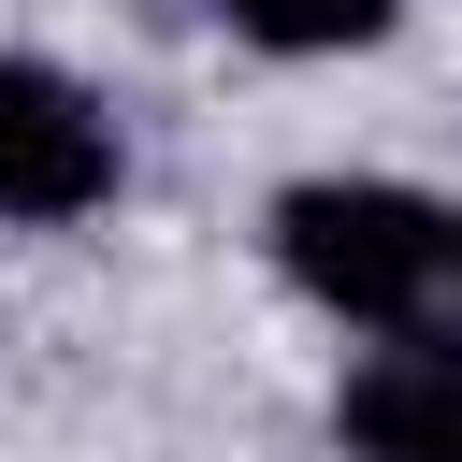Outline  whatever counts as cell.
I'll use <instances>...</instances> for the list:
<instances>
[{
  "mask_svg": "<svg viewBox=\"0 0 462 462\" xmlns=\"http://www.w3.org/2000/svg\"><path fill=\"white\" fill-rule=\"evenodd\" d=\"M346 448L361 462H462V318H404L346 361Z\"/></svg>",
  "mask_w": 462,
  "mask_h": 462,
  "instance_id": "3957f363",
  "label": "cell"
},
{
  "mask_svg": "<svg viewBox=\"0 0 462 462\" xmlns=\"http://www.w3.org/2000/svg\"><path fill=\"white\" fill-rule=\"evenodd\" d=\"M260 58H361V43H390L404 29V0H217Z\"/></svg>",
  "mask_w": 462,
  "mask_h": 462,
  "instance_id": "277c9868",
  "label": "cell"
},
{
  "mask_svg": "<svg viewBox=\"0 0 462 462\" xmlns=\"http://www.w3.org/2000/svg\"><path fill=\"white\" fill-rule=\"evenodd\" d=\"M116 116L58 72V58H29V43H0V217L14 231H72V217H101L116 202Z\"/></svg>",
  "mask_w": 462,
  "mask_h": 462,
  "instance_id": "7a4b0ae2",
  "label": "cell"
},
{
  "mask_svg": "<svg viewBox=\"0 0 462 462\" xmlns=\"http://www.w3.org/2000/svg\"><path fill=\"white\" fill-rule=\"evenodd\" d=\"M448 217H462V202H448Z\"/></svg>",
  "mask_w": 462,
  "mask_h": 462,
  "instance_id": "5b68a950",
  "label": "cell"
},
{
  "mask_svg": "<svg viewBox=\"0 0 462 462\" xmlns=\"http://www.w3.org/2000/svg\"><path fill=\"white\" fill-rule=\"evenodd\" d=\"M274 274L332 332H404V318H448L462 217L390 188V173H303V188H274Z\"/></svg>",
  "mask_w": 462,
  "mask_h": 462,
  "instance_id": "6da1fadb",
  "label": "cell"
}]
</instances>
